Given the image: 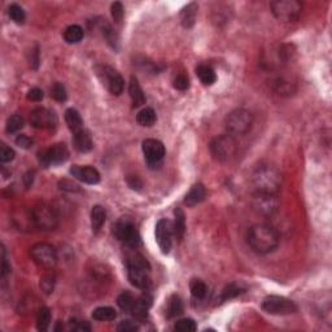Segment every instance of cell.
Masks as SVG:
<instances>
[{"instance_id": "cell-1", "label": "cell", "mask_w": 332, "mask_h": 332, "mask_svg": "<svg viewBox=\"0 0 332 332\" xmlns=\"http://www.w3.org/2000/svg\"><path fill=\"white\" fill-rule=\"evenodd\" d=\"M248 243L257 253L267 254L274 252L279 245V235L270 225L257 224L248 233Z\"/></svg>"}, {"instance_id": "cell-2", "label": "cell", "mask_w": 332, "mask_h": 332, "mask_svg": "<svg viewBox=\"0 0 332 332\" xmlns=\"http://www.w3.org/2000/svg\"><path fill=\"white\" fill-rule=\"evenodd\" d=\"M252 181L257 192L276 195L282 186V174L276 166L271 163H261L254 170Z\"/></svg>"}, {"instance_id": "cell-3", "label": "cell", "mask_w": 332, "mask_h": 332, "mask_svg": "<svg viewBox=\"0 0 332 332\" xmlns=\"http://www.w3.org/2000/svg\"><path fill=\"white\" fill-rule=\"evenodd\" d=\"M253 116L245 109H235L226 118V129L233 135H244L251 130Z\"/></svg>"}, {"instance_id": "cell-4", "label": "cell", "mask_w": 332, "mask_h": 332, "mask_svg": "<svg viewBox=\"0 0 332 332\" xmlns=\"http://www.w3.org/2000/svg\"><path fill=\"white\" fill-rule=\"evenodd\" d=\"M238 144L233 135H220L210 143V152L213 157L220 162L230 161L236 154Z\"/></svg>"}, {"instance_id": "cell-5", "label": "cell", "mask_w": 332, "mask_h": 332, "mask_svg": "<svg viewBox=\"0 0 332 332\" xmlns=\"http://www.w3.org/2000/svg\"><path fill=\"white\" fill-rule=\"evenodd\" d=\"M33 218L35 227L43 231H52L58 227L59 215L52 206L48 204L40 202L33 208Z\"/></svg>"}, {"instance_id": "cell-6", "label": "cell", "mask_w": 332, "mask_h": 332, "mask_svg": "<svg viewBox=\"0 0 332 332\" xmlns=\"http://www.w3.org/2000/svg\"><path fill=\"white\" fill-rule=\"evenodd\" d=\"M270 8L275 17L286 22L296 21L302 12V4L297 0H275Z\"/></svg>"}, {"instance_id": "cell-7", "label": "cell", "mask_w": 332, "mask_h": 332, "mask_svg": "<svg viewBox=\"0 0 332 332\" xmlns=\"http://www.w3.org/2000/svg\"><path fill=\"white\" fill-rule=\"evenodd\" d=\"M31 258L38 266L43 269H52L58 263V252L47 243H38L30 249Z\"/></svg>"}, {"instance_id": "cell-8", "label": "cell", "mask_w": 332, "mask_h": 332, "mask_svg": "<svg viewBox=\"0 0 332 332\" xmlns=\"http://www.w3.org/2000/svg\"><path fill=\"white\" fill-rule=\"evenodd\" d=\"M262 309L266 313L274 315H288L297 311L296 304L292 300L282 296H275V295L263 299Z\"/></svg>"}, {"instance_id": "cell-9", "label": "cell", "mask_w": 332, "mask_h": 332, "mask_svg": "<svg viewBox=\"0 0 332 332\" xmlns=\"http://www.w3.org/2000/svg\"><path fill=\"white\" fill-rule=\"evenodd\" d=\"M252 208L256 213L265 217L275 214L279 209V200L276 195L272 193L254 192L252 196Z\"/></svg>"}, {"instance_id": "cell-10", "label": "cell", "mask_w": 332, "mask_h": 332, "mask_svg": "<svg viewBox=\"0 0 332 332\" xmlns=\"http://www.w3.org/2000/svg\"><path fill=\"white\" fill-rule=\"evenodd\" d=\"M113 234L120 242L130 247H136L140 243V236L135 225L129 218H121L113 227Z\"/></svg>"}, {"instance_id": "cell-11", "label": "cell", "mask_w": 332, "mask_h": 332, "mask_svg": "<svg viewBox=\"0 0 332 332\" xmlns=\"http://www.w3.org/2000/svg\"><path fill=\"white\" fill-rule=\"evenodd\" d=\"M38 158H39V162L44 168L60 165V163H64L69 158V151H68L67 145L59 143V144L52 145L51 148L40 151Z\"/></svg>"}, {"instance_id": "cell-12", "label": "cell", "mask_w": 332, "mask_h": 332, "mask_svg": "<svg viewBox=\"0 0 332 332\" xmlns=\"http://www.w3.org/2000/svg\"><path fill=\"white\" fill-rule=\"evenodd\" d=\"M99 76L103 79L104 85L113 95H121L125 87V81L121 74L110 67H101L99 70Z\"/></svg>"}, {"instance_id": "cell-13", "label": "cell", "mask_w": 332, "mask_h": 332, "mask_svg": "<svg viewBox=\"0 0 332 332\" xmlns=\"http://www.w3.org/2000/svg\"><path fill=\"white\" fill-rule=\"evenodd\" d=\"M144 157L151 168L158 166L165 156V147L160 140L156 139H145L142 145Z\"/></svg>"}, {"instance_id": "cell-14", "label": "cell", "mask_w": 332, "mask_h": 332, "mask_svg": "<svg viewBox=\"0 0 332 332\" xmlns=\"http://www.w3.org/2000/svg\"><path fill=\"white\" fill-rule=\"evenodd\" d=\"M174 234L173 224L168 219H160L156 225V240L163 254H168L172 249V239Z\"/></svg>"}, {"instance_id": "cell-15", "label": "cell", "mask_w": 332, "mask_h": 332, "mask_svg": "<svg viewBox=\"0 0 332 332\" xmlns=\"http://www.w3.org/2000/svg\"><path fill=\"white\" fill-rule=\"evenodd\" d=\"M30 124L36 129H53L58 125V116L47 108H36L30 115Z\"/></svg>"}, {"instance_id": "cell-16", "label": "cell", "mask_w": 332, "mask_h": 332, "mask_svg": "<svg viewBox=\"0 0 332 332\" xmlns=\"http://www.w3.org/2000/svg\"><path fill=\"white\" fill-rule=\"evenodd\" d=\"M290 58V51L287 45H278L272 47L269 52L263 54V64L270 69L281 68L286 61Z\"/></svg>"}, {"instance_id": "cell-17", "label": "cell", "mask_w": 332, "mask_h": 332, "mask_svg": "<svg viewBox=\"0 0 332 332\" xmlns=\"http://www.w3.org/2000/svg\"><path fill=\"white\" fill-rule=\"evenodd\" d=\"M149 270L147 267H140V266H127V276L129 281L134 287L140 288V290H147L151 284L149 279Z\"/></svg>"}, {"instance_id": "cell-18", "label": "cell", "mask_w": 332, "mask_h": 332, "mask_svg": "<svg viewBox=\"0 0 332 332\" xmlns=\"http://www.w3.org/2000/svg\"><path fill=\"white\" fill-rule=\"evenodd\" d=\"M70 174L78 181L87 184H97L100 182V174L92 166L74 165L70 169Z\"/></svg>"}, {"instance_id": "cell-19", "label": "cell", "mask_w": 332, "mask_h": 332, "mask_svg": "<svg viewBox=\"0 0 332 332\" xmlns=\"http://www.w3.org/2000/svg\"><path fill=\"white\" fill-rule=\"evenodd\" d=\"M270 85L276 94L283 95V96H290L296 91V85L284 76H276Z\"/></svg>"}, {"instance_id": "cell-20", "label": "cell", "mask_w": 332, "mask_h": 332, "mask_svg": "<svg viewBox=\"0 0 332 332\" xmlns=\"http://www.w3.org/2000/svg\"><path fill=\"white\" fill-rule=\"evenodd\" d=\"M152 305V296L148 293H143L139 299L135 300V304H134V308L131 310L133 315L138 319H144L148 314V310Z\"/></svg>"}, {"instance_id": "cell-21", "label": "cell", "mask_w": 332, "mask_h": 332, "mask_svg": "<svg viewBox=\"0 0 332 332\" xmlns=\"http://www.w3.org/2000/svg\"><path fill=\"white\" fill-rule=\"evenodd\" d=\"M73 143H74V148H76L78 152H81V153L90 152L91 149H92V147H94V143H92V139H91V135L85 130V129L73 135Z\"/></svg>"}, {"instance_id": "cell-22", "label": "cell", "mask_w": 332, "mask_h": 332, "mask_svg": "<svg viewBox=\"0 0 332 332\" xmlns=\"http://www.w3.org/2000/svg\"><path fill=\"white\" fill-rule=\"evenodd\" d=\"M205 197H206L205 187H204L201 183H197L195 184V186H192L190 192L186 195V197H184V204L187 206H195L197 205V204H200L201 201H204Z\"/></svg>"}, {"instance_id": "cell-23", "label": "cell", "mask_w": 332, "mask_h": 332, "mask_svg": "<svg viewBox=\"0 0 332 332\" xmlns=\"http://www.w3.org/2000/svg\"><path fill=\"white\" fill-rule=\"evenodd\" d=\"M129 94H130L131 101H133L134 106H142L145 104V95L143 92L142 87H140L139 82L135 77H131L130 85H129Z\"/></svg>"}, {"instance_id": "cell-24", "label": "cell", "mask_w": 332, "mask_h": 332, "mask_svg": "<svg viewBox=\"0 0 332 332\" xmlns=\"http://www.w3.org/2000/svg\"><path fill=\"white\" fill-rule=\"evenodd\" d=\"M65 121H67L68 127L73 131V134L83 130V120H82L78 110H76L74 108L67 109V112H65Z\"/></svg>"}, {"instance_id": "cell-25", "label": "cell", "mask_w": 332, "mask_h": 332, "mask_svg": "<svg viewBox=\"0 0 332 332\" xmlns=\"http://www.w3.org/2000/svg\"><path fill=\"white\" fill-rule=\"evenodd\" d=\"M196 15H197V6L195 3L188 4L187 7H184L181 12V22L183 27L190 29L195 25L196 21Z\"/></svg>"}, {"instance_id": "cell-26", "label": "cell", "mask_w": 332, "mask_h": 332, "mask_svg": "<svg viewBox=\"0 0 332 332\" xmlns=\"http://www.w3.org/2000/svg\"><path fill=\"white\" fill-rule=\"evenodd\" d=\"M105 224V210L101 205H95L91 210V227L94 233H99Z\"/></svg>"}, {"instance_id": "cell-27", "label": "cell", "mask_w": 332, "mask_h": 332, "mask_svg": "<svg viewBox=\"0 0 332 332\" xmlns=\"http://www.w3.org/2000/svg\"><path fill=\"white\" fill-rule=\"evenodd\" d=\"M83 29H82L79 25H70L65 29L64 31V39L65 42L69 43V44H76V43H79L82 39H83Z\"/></svg>"}, {"instance_id": "cell-28", "label": "cell", "mask_w": 332, "mask_h": 332, "mask_svg": "<svg viewBox=\"0 0 332 332\" xmlns=\"http://www.w3.org/2000/svg\"><path fill=\"white\" fill-rule=\"evenodd\" d=\"M196 74L200 81H201L202 85L205 86H211L217 81L215 72L211 69L209 65H199V67L196 68Z\"/></svg>"}, {"instance_id": "cell-29", "label": "cell", "mask_w": 332, "mask_h": 332, "mask_svg": "<svg viewBox=\"0 0 332 332\" xmlns=\"http://www.w3.org/2000/svg\"><path fill=\"white\" fill-rule=\"evenodd\" d=\"M175 215V220H174V235L177 236L178 240H182L184 236V233H186V217H184V213L182 209H175L174 211Z\"/></svg>"}, {"instance_id": "cell-30", "label": "cell", "mask_w": 332, "mask_h": 332, "mask_svg": "<svg viewBox=\"0 0 332 332\" xmlns=\"http://www.w3.org/2000/svg\"><path fill=\"white\" fill-rule=\"evenodd\" d=\"M182 311H183V302H182L181 297L173 295L168 301V306H166V317L174 318L181 314Z\"/></svg>"}, {"instance_id": "cell-31", "label": "cell", "mask_w": 332, "mask_h": 332, "mask_svg": "<svg viewBox=\"0 0 332 332\" xmlns=\"http://www.w3.org/2000/svg\"><path fill=\"white\" fill-rule=\"evenodd\" d=\"M117 317V313L110 306H100L92 311V318L95 320H100V322H105V320H113Z\"/></svg>"}, {"instance_id": "cell-32", "label": "cell", "mask_w": 332, "mask_h": 332, "mask_svg": "<svg viewBox=\"0 0 332 332\" xmlns=\"http://www.w3.org/2000/svg\"><path fill=\"white\" fill-rule=\"evenodd\" d=\"M136 121L140 126H152L156 122V113L152 108H143L136 116Z\"/></svg>"}, {"instance_id": "cell-33", "label": "cell", "mask_w": 332, "mask_h": 332, "mask_svg": "<svg viewBox=\"0 0 332 332\" xmlns=\"http://www.w3.org/2000/svg\"><path fill=\"white\" fill-rule=\"evenodd\" d=\"M51 323V311L48 308H43L39 309L38 311V317H36V328L39 331H47Z\"/></svg>"}, {"instance_id": "cell-34", "label": "cell", "mask_w": 332, "mask_h": 332, "mask_svg": "<svg viewBox=\"0 0 332 332\" xmlns=\"http://www.w3.org/2000/svg\"><path fill=\"white\" fill-rule=\"evenodd\" d=\"M190 290L195 299H204V297L206 296V293H208L206 284L202 281H200V279H193V281L191 282Z\"/></svg>"}, {"instance_id": "cell-35", "label": "cell", "mask_w": 332, "mask_h": 332, "mask_svg": "<svg viewBox=\"0 0 332 332\" xmlns=\"http://www.w3.org/2000/svg\"><path fill=\"white\" fill-rule=\"evenodd\" d=\"M101 30H103V35L105 38V40L108 42V44L113 48H117L118 44V36L116 34V31L113 30V27L108 24V22H101Z\"/></svg>"}, {"instance_id": "cell-36", "label": "cell", "mask_w": 332, "mask_h": 332, "mask_svg": "<svg viewBox=\"0 0 332 332\" xmlns=\"http://www.w3.org/2000/svg\"><path fill=\"white\" fill-rule=\"evenodd\" d=\"M118 306L125 311H131L135 304V299L133 297L130 292H122L117 299Z\"/></svg>"}, {"instance_id": "cell-37", "label": "cell", "mask_w": 332, "mask_h": 332, "mask_svg": "<svg viewBox=\"0 0 332 332\" xmlns=\"http://www.w3.org/2000/svg\"><path fill=\"white\" fill-rule=\"evenodd\" d=\"M22 127H24V118L21 116L13 115L7 120V133H17L18 130H21Z\"/></svg>"}, {"instance_id": "cell-38", "label": "cell", "mask_w": 332, "mask_h": 332, "mask_svg": "<svg viewBox=\"0 0 332 332\" xmlns=\"http://www.w3.org/2000/svg\"><path fill=\"white\" fill-rule=\"evenodd\" d=\"M8 15H9V17H11V20L15 21L16 24H18V25L24 24L25 18H26L25 11L21 8V7L18 6V4H12V6L9 7Z\"/></svg>"}, {"instance_id": "cell-39", "label": "cell", "mask_w": 332, "mask_h": 332, "mask_svg": "<svg viewBox=\"0 0 332 332\" xmlns=\"http://www.w3.org/2000/svg\"><path fill=\"white\" fill-rule=\"evenodd\" d=\"M54 284H56V278L52 274H45L40 279V290L45 293V295H51L54 290Z\"/></svg>"}, {"instance_id": "cell-40", "label": "cell", "mask_w": 332, "mask_h": 332, "mask_svg": "<svg viewBox=\"0 0 332 332\" xmlns=\"http://www.w3.org/2000/svg\"><path fill=\"white\" fill-rule=\"evenodd\" d=\"M127 266H140V267H147V269H151L148 261L145 260L144 257L139 253H131L127 256L126 260Z\"/></svg>"}, {"instance_id": "cell-41", "label": "cell", "mask_w": 332, "mask_h": 332, "mask_svg": "<svg viewBox=\"0 0 332 332\" xmlns=\"http://www.w3.org/2000/svg\"><path fill=\"white\" fill-rule=\"evenodd\" d=\"M174 328L179 332H193L196 331L197 326L193 319H191V318H184V319L178 320V322L175 323Z\"/></svg>"}, {"instance_id": "cell-42", "label": "cell", "mask_w": 332, "mask_h": 332, "mask_svg": "<svg viewBox=\"0 0 332 332\" xmlns=\"http://www.w3.org/2000/svg\"><path fill=\"white\" fill-rule=\"evenodd\" d=\"M243 292H244V288H242L236 283H231L229 284V286L224 290V292H222V300L234 299V297L239 296V295Z\"/></svg>"}, {"instance_id": "cell-43", "label": "cell", "mask_w": 332, "mask_h": 332, "mask_svg": "<svg viewBox=\"0 0 332 332\" xmlns=\"http://www.w3.org/2000/svg\"><path fill=\"white\" fill-rule=\"evenodd\" d=\"M51 96L53 97L56 101H65L68 97V94H67V90H65V87H64L61 83H54L53 86H52L51 88Z\"/></svg>"}, {"instance_id": "cell-44", "label": "cell", "mask_w": 332, "mask_h": 332, "mask_svg": "<svg viewBox=\"0 0 332 332\" xmlns=\"http://www.w3.org/2000/svg\"><path fill=\"white\" fill-rule=\"evenodd\" d=\"M15 151H13L11 147H8V145L6 144H2V147H0V161H2V162H11V161L15 158Z\"/></svg>"}, {"instance_id": "cell-45", "label": "cell", "mask_w": 332, "mask_h": 332, "mask_svg": "<svg viewBox=\"0 0 332 332\" xmlns=\"http://www.w3.org/2000/svg\"><path fill=\"white\" fill-rule=\"evenodd\" d=\"M174 87L179 91H186L190 87V79L186 74H178V76L174 78Z\"/></svg>"}, {"instance_id": "cell-46", "label": "cell", "mask_w": 332, "mask_h": 332, "mask_svg": "<svg viewBox=\"0 0 332 332\" xmlns=\"http://www.w3.org/2000/svg\"><path fill=\"white\" fill-rule=\"evenodd\" d=\"M110 11H112V17L113 20H115V22L120 24V22L122 21V18H124V7H122V4L116 2V3L112 4Z\"/></svg>"}, {"instance_id": "cell-47", "label": "cell", "mask_w": 332, "mask_h": 332, "mask_svg": "<svg viewBox=\"0 0 332 332\" xmlns=\"http://www.w3.org/2000/svg\"><path fill=\"white\" fill-rule=\"evenodd\" d=\"M117 329L120 332H134L139 329V326L135 322H131V320H122L121 323L117 326Z\"/></svg>"}, {"instance_id": "cell-48", "label": "cell", "mask_w": 332, "mask_h": 332, "mask_svg": "<svg viewBox=\"0 0 332 332\" xmlns=\"http://www.w3.org/2000/svg\"><path fill=\"white\" fill-rule=\"evenodd\" d=\"M70 327H72L73 331H78V332H88L91 331V326L87 323V322H82V320H73L72 323H70Z\"/></svg>"}, {"instance_id": "cell-49", "label": "cell", "mask_w": 332, "mask_h": 332, "mask_svg": "<svg viewBox=\"0 0 332 332\" xmlns=\"http://www.w3.org/2000/svg\"><path fill=\"white\" fill-rule=\"evenodd\" d=\"M33 139H30L27 135H18L16 138V144L24 149H29L33 145Z\"/></svg>"}, {"instance_id": "cell-50", "label": "cell", "mask_w": 332, "mask_h": 332, "mask_svg": "<svg viewBox=\"0 0 332 332\" xmlns=\"http://www.w3.org/2000/svg\"><path fill=\"white\" fill-rule=\"evenodd\" d=\"M43 96H44V95H43V91L38 87L31 88V90L27 92V99L30 100V101H40V100H43Z\"/></svg>"}, {"instance_id": "cell-51", "label": "cell", "mask_w": 332, "mask_h": 332, "mask_svg": "<svg viewBox=\"0 0 332 332\" xmlns=\"http://www.w3.org/2000/svg\"><path fill=\"white\" fill-rule=\"evenodd\" d=\"M60 188L64 191H68V192H77V191H79L78 184L73 183V182L68 181V179H64V181L60 182Z\"/></svg>"}, {"instance_id": "cell-52", "label": "cell", "mask_w": 332, "mask_h": 332, "mask_svg": "<svg viewBox=\"0 0 332 332\" xmlns=\"http://www.w3.org/2000/svg\"><path fill=\"white\" fill-rule=\"evenodd\" d=\"M9 271H11V266L8 265V261H7L6 249H4V247H2V276H6Z\"/></svg>"}, {"instance_id": "cell-53", "label": "cell", "mask_w": 332, "mask_h": 332, "mask_svg": "<svg viewBox=\"0 0 332 332\" xmlns=\"http://www.w3.org/2000/svg\"><path fill=\"white\" fill-rule=\"evenodd\" d=\"M127 183H129V186H130L133 190H140V188L143 187L142 181H140L139 177H136V175L129 177V178H127Z\"/></svg>"}, {"instance_id": "cell-54", "label": "cell", "mask_w": 332, "mask_h": 332, "mask_svg": "<svg viewBox=\"0 0 332 332\" xmlns=\"http://www.w3.org/2000/svg\"><path fill=\"white\" fill-rule=\"evenodd\" d=\"M24 181H25V186L26 187H30L31 184H33V173H27L26 175L24 177Z\"/></svg>"}]
</instances>
